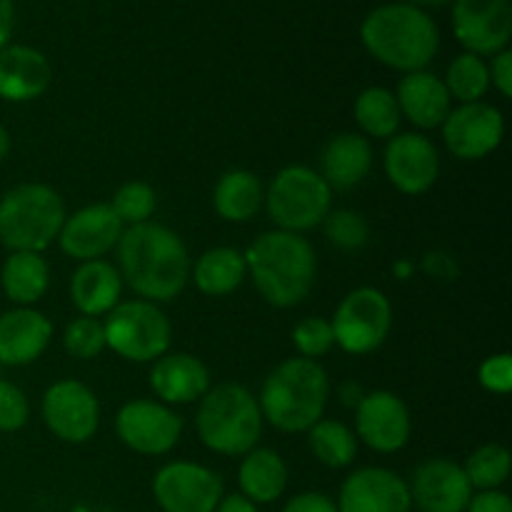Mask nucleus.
Wrapping results in <instances>:
<instances>
[{
    "label": "nucleus",
    "instance_id": "37",
    "mask_svg": "<svg viewBox=\"0 0 512 512\" xmlns=\"http://www.w3.org/2000/svg\"><path fill=\"white\" fill-rule=\"evenodd\" d=\"M325 223V235L333 245L343 250H358L368 243V223L363 215L353 213V210H335L328 213Z\"/></svg>",
    "mask_w": 512,
    "mask_h": 512
},
{
    "label": "nucleus",
    "instance_id": "43",
    "mask_svg": "<svg viewBox=\"0 0 512 512\" xmlns=\"http://www.w3.org/2000/svg\"><path fill=\"white\" fill-rule=\"evenodd\" d=\"M215 512H258V505L250 503L245 495H223Z\"/></svg>",
    "mask_w": 512,
    "mask_h": 512
},
{
    "label": "nucleus",
    "instance_id": "36",
    "mask_svg": "<svg viewBox=\"0 0 512 512\" xmlns=\"http://www.w3.org/2000/svg\"><path fill=\"white\" fill-rule=\"evenodd\" d=\"M293 343L295 348H298L300 358H323V355H328L335 345L333 325H330V320L320 318V315L300 320L293 328Z\"/></svg>",
    "mask_w": 512,
    "mask_h": 512
},
{
    "label": "nucleus",
    "instance_id": "39",
    "mask_svg": "<svg viewBox=\"0 0 512 512\" xmlns=\"http://www.w3.org/2000/svg\"><path fill=\"white\" fill-rule=\"evenodd\" d=\"M480 385L495 395H508L512 390V358L510 353H495L480 365Z\"/></svg>",
    "mask_w": 512,
    "mask_h": 512
},
{
    "label": "nucleus",
    "instance_id": "38",
    "mask_svg": "<svg viewBox=\"0 0 512 512\" xmlns=\"http://www.w3.org/2000/svg\"><path fill=\"white\" fill-rule=\"evenodd\" d=\"M30 418V405L18 385L0 378V433H15Z\"/></svg>",
    "mask_w": 512,
    "mask_h": 512
},
{
    "label": "nucleus",
    "instance_id": "27",
    "mask_svg": "<svg viewBox=\"0 0 512 512\" xmlns=\"http://www.w3.org/2000/svg\"><path fill=\"white\" fill-rule=\"evenodd\" d=\"M265 193L250 170H228L213 190V208L228 223H248L263 205Z\"/></svg>",
    "mask_w": 512,
    "mask_h": 512
},
{
    "label": "nucleus",
    "instance_id": "22",
    "mask_svg": "<svg viewBox=\"0 0 512 512\" xmlns=\"http://www.w3.org/2000/svg\"><path fill=\"white\" fill-rule=\"evenodd\" d=\"M53 80V68L40 50L28 45H5L0 50V98L28 103L40 98Z\"/></svg>",
    "mask_w": 512,
    "mask_h": 512
},
{
    "label": "nucleus",
    "instance_id": "25",
    "mask_svg": "<svg viewBox=\"0 0 512 512\" xmlns=\"http://www.w3.org/2000/svg\"><path fill=\"white\" fill-rule=\"evenodd\" d=\"M120 293H123V278L108 260L80 263L70 280V300L80 310V315H88V318L108 315L120 303Z\"/></svg>",
    "mask_w": 512,
    "mask_h": 512
},
{
    "label": "nucleus",
    "instance_id": "32",
    "mask_svg": "<svg viewBox=\"0 0 512 512\" xmlns=\"http://www.w3.org/2000/svg\"><path fill=\"white\" fill-rule=\"evenodd\" d=\"M445 88H448L450 98L463 103H478L485 98L490 88V73L488 63L480 55L463 53L448 65V75H445Z\"/></svg>",
    "mask_w": 512,
    "mask_h": 512
},
{
    "label": "nucleus",
    "instance_id": "2",
    "mask_svg": "<svg viewBox=\"0 0 512 512\" xmlns=\"http://www.w3.org/2000/svg\"><path fill=\"white\" fill-rule=\"evenodd\" d=\"M245 265L258 293L275 308H293L315 285V250L303 235L288 230L263 233L245 253Z\"/></svg>",
    "mask_w": 512,
    "mask_h": 512
},
{
    "label": "nucleus",
    "instance_id": "14",
    "mask_svg": "<svg viewBox=\"0 0 512 512\" xmlns=\"http://www.w3.org/2000/svg\"><path fill=\"white\" fill-rule=\"evenodd\" d=\"M453 30L465 53H500L512 38L510 0H455Z\"/></svg>",
    "mask_w": 512,
    "mask_h": 512
},
{
    "label": "nucleus",
    "instance_id": "12",
    "mask_svg": "<svg viewBox=\"0 0 512 512\" xmlns=\"http://www.w3.org/2000/svg\"><path fill=\"white\" fill-rule=\"evenodd\" d=\"M43 420L63 443H88L100 425V403L88 385L58 380L43 395Z\"/></svg>",
    "mask_w": 512,
    "mask_h": 512
},
{
    "label": "nucleus",
    "instance_id": "30",
    "mask_svg": "<svg viewBox=\"0 0 512 512\" xmlns=\"http://www.w3.org/2000/svg\"><path fill=\"white\" fill-rule=\"evenodd\" d=\"M353 113L360 130L370 138H393L400 128V120H403L395 93H390L388 88H378V85L365 88L355 98Z\"/></svg>",
    "mask_w": 512,
    "mask_h": 512
},
{
    "label": "nucleus",
    "instance_id": "6",
    "mask_svg": "<svg viewBox=\"0 0 512 512\" xmlns=\"http://www.w3.org/2000/svg\"><path fill=\"white\" fill-rule=\"evenodd\" d=\"M63 223L65 203L48 185H15L0 198V243L10 253H43Z\"/></svg>",
    "mask_w": 512,
    "mask_h": 512
},
{
    "label": "nucleus",
    "instance_id": "31",
    "mask_svg": "<svg viewBox=\"0 0 512 512\" xmlns=\"http://www.w3.org/2000/svg\"><path fill=\"white\" fill-rule=\"evenodd\" d=\"M308 443L315 458L328 468H348L358 455V438L348 425L338 420L320 418L313 428L308 430Z\"/></svg>",
    "mask_w": 512,
    "mask_h": 512
},
{
    "label": "nucleus",
    "instance_id": "3",
    "mask_svg": "<svg viewBox=\"0 0 512 512\" xmlns=\"http://www.w3.org/2000/svg\"><path fill=\"white\" fill-rule=\"evenodd\" d=\"M365 50L378 63L400 73H418L440 48L438 25L425 10L408 3L380 5L360 25Z\"/></svg>",
    "mask_w": 512,
    "mask_h": 512
},
{
    "label": "nucleus",
    "instance_id": "28",
    "mask_svg": "<svg viewBox=\"0 0 512 512\" xmlns=\"http://www.w3.org/2000/svg\"><path fill=\"white\" fill-rule=\"evenodd\" d=\"M193 280L200 293L210 298H223L238 290L248 275L245 255L235 248H213L195 260Z\"/></svg>",
    "mask_w": 512,
    "mask_h": 512
},
{
    "label": "nucleus",
    "instance_id": "11",
    "mask_svg": "<svg viewBox=\"0 0 512 512\" xmlns=\"http://www.w3.org/2000/svg\"><path fill=\"white\" fill-rule=\"evenodd\" d=\"M153 495L165 512H215L223 500V480L205 465L178 460L158 470Z\"/></svg>",
    "mask_w": 512,
    "mask_h": 512
},
{
    "label": "nucleus",
    "instance_id": "5",
    "mask_svg": "<svg viewBox=\"0 0 512 512\" xmlns=\"http://www.w3.org/2000/svg\"><path fill=\"white\" fill-rule=\"evenodd\" d=\"M198 438L208 450L228 458L248 455L263 435L258 398L238 383H220L200 398L195 415Z\"/></svg>",
    "mask_w": 512,
    "mask_h": 512
},
{
    "label": "nucleus",
    "instance_id": "24",
    "mask_svg": "<svg viewBox=\"0 0 512 512\" xmlns=\"http://www.w3.org/2000/svg\"><path fill=\"white\" fill-rule=\"evenodd\" d=\"M373 170V148L360 133H340L320 155V178L330 190H350Z\"/></svg>",
    "mask_w": 512,
    "mask_h": 512
},
{
    "label": "nucleus",
    "instance_id": "8",
    "mask_svg": "<svg viewBox=\"0 0 512 512\" xmlns=\"http://www.w3.org/2000/svg\"><path fill=\"white\" fill-rule=\"evenodd\" d=\"M105 348L133 363H155L170 350L173 328L163 310L148 300L118 303L103 320Z\"/></svg>",
    "mask_w": 512,
    "mask_h": 512
},
{
    "label": "nucleus",
    "instance_id": "17",
    "mask_svg": "<svg viewBox=\"0 0 512 512\" xmlns=\"http://www.w3.org/2000/svg\"><path fill=\"white\" fill-rule=\"evenodd\" d=\"M123 230L125 225L108 203H95L80 208L78 213L65 215L58 243L68 258L88 263V260H100L108 255L118 245Z\"/></svg>",
    "mask_w": 512,
    "mask_h": 512
},
{
    "label": "nucleus",
    "instance_id": "40",
    "mask_svg": "<svg viewBox=\"0 0 512 512\" xmlns=\"http://www.w3.org/2000/svg\"><path fill=\"white\" fill-rule=\"evenodd\" d=\"M488 73H490V83L498 88V93L503 95V98H510L512 95V53L508 48L493 55V65H488Z\"/></svg>",
    "mask_w": 512,
    "mask_h": 512
},
{
    "label": "nucleus",
    "instance_id": "19",
    "mask_svg": "<svg viewBox=\"0 0 512 512\" xmlns=\"http://www.w3.org/2000/svg\"><path fill=\"white\" fill-rule=\"evenodd\" d=\"M410 498L423 512H465L473 488L463 473V465L445 458L425 460L413 475Z\"/></svg>",
    "mask_w": 512,
    "mask_h": 512
},
{
    "label": "nucleus",
    "instance_id": "15",
    "mask_svg": "<svg viewBox=\"0 0 512 512\" xmlns=\"http://www.w3.org/2000/svg\"><path fill=\"white\" fill-rule=\"evenodd\" d=\"M413 433L410 410L390 390L365 393L355 415V438L363 440L375 453H398L408 445Z\"/></svg>",
    "mask_w": 512,
    "mask_h": 512
},
{
    "label": "nucleus",
    "instance_id": "13",
    "mask_svg": "<svg viewBox=\"0 0 512 512\" xmlns=\"http://www.w3.org/2000/svg\"><path fill=\"white\" fill-rule=\"evenodd\" d=\"M445 148L458 160H483L500 148L505 135V120L495 105L463 103L443 120Z\"/></svg>",
    "mask_w": 512,
    "mask_h": 512
},
{
    "label": "nucleus",
    "instance_id": "44",
    "mask_svg": "<svg viewBox=\"0 0 512 512\" xmlns=\"http://www.w3.org/2000/svg\"><path fill=\"white\" fill-rule=\"evenodd\" d=\"M13 35V0H0V50Z\"/></svg>",
    "mask_w": 512,
    "mask_h": 512
},
{
    "label": "nucleus",
    "instance_id": "20",
    "mask_svg": "<svg viewBox=\"0 0 512 512\" xmlns=\"http://www.w3.org/2000/svg\"><path fill=\"white\" fill-rule=\"evenodd\" d=\"M53 338V325L40 310L15 308L0 315V363L30 365L45 353Z\"/></svg>",
    "mask_w": 512,
    "mask_h": 512
},
{
    "label": "nucleus",
    "instance_id": "41",
    "mask_svg": "<svg viewBox=\"0 0 512 512\" xmlns=\"http://www.w3.org/2000/svg\"><path fill=\"white\" fill-rule=\"evenodd\" d=\"M465 512H512V500L503 490H480L470 498Z\"/></svg>",
    "mask_w": 512,
    "mask_h": 512
},
{
    "label": "nucleus",
    "instance_id": "42",
    "mask_svg": "<svg viewBox=\"0 0 512 512\" xmlns=\"http://www.w3.org/2000/svg\"><path fill=\"white\" fill-rule=\"evenodd\" d=\"M283 512H338V505L323 493H300L285 505Z\"/></svg>",
    "mask_w": 512,
    "mask_h": 512
},
{
    "label": "nucleus",
    "instance_id": "35",
    "mask_svg": "<svg viewBox=\"0 0 512 512\" xmlns=\"http://www.w3.org/2000/svg\"><path fill=\"white\" fill-rule=\"evenodd\" d=\"M65 353L75 360H93L105 350V330L98 318L80 315L68 323L63 335Z\"/></svg>",
    "mask_w": 512,
    "mask_h": 512
},
{
    "label": "nucleus",
    "instance_id": "9",
    "mask_svg": "<svg viewBox=\"0 0 512 512\" xmlns=\"http://www.w3.org/2000/svg\"><path fill=\"white\" fill-rule=\"evenodd\" d=\"M335 345L350 355L378 350L393 328V305L378 288H358L343 298L330 320Z\"/></svg>",
    "mask_w": 512,
    "mask_h": 512
},
{
    "label": "nucleus",
    "instance_id": "18",
    "mask_svg": "<svg viewBox=\"0 0 512 512\" xmlns=\"http://www.w3.org/2000/svg\"><path fill=\"white\" fill-rule=\"evenodd\" d=\"M410 508L408 483L393 470H355L340 488L338 512H410Z\"/></svg>",
    "mask_w": 512,
    "mask_h": 512
},
{
    "label": "nucleus",
    "instance_id": "23",
    "mask_svg": "<svg viewBox=\"0 0 512 512\" xmlns=\"http://www.w3.org/2000/svg\"><path fill=\"white\" fill-rule=\"evenodd\" d=\"M395 100H398L400 115L423 130L440 128L450 110H453L450 108L453 98H450L445 83L435 73H428V70L405 75L398 83Z\"/></svg>",
    "mask_w": 512,
    "mask_h": 512
},
{
    "label": "nucleus",
    "instance_id": "29",
    "mask_svg": "<svg viewBox=\"0 0 512 512\" xmlns=\"http://www.w3.org/2000/svg\"><path fill=\"white\" fill-rule=\"evenodd\" d=\"M50 283L48 263L40 253H10L0 270V285H3L8 300L18 303L20 308H30L45 295Z\"/></svg>",
    "mask_w": 512,
    "mask_h": 512
},
{
    "label": "nucleus",
    "instance_id": "26",
    "mask_svg": "<svg viewBox=\"0 0 512 512\" xmlns=\"http://www.w3.org/2000/svg\"><path fill=\"white\" fill-rule=\"evenodd\" d=\"M238 483L243 490L240 495H245L250 503H273L288 488V468L275 450L253 448L248 455H243Z\"/></svg>",
    "mask_w": 512,
    "mask_h": 512
},
{
    "label": "nucleus",
    "instance_id": "16",
    "mask_svg": "<svg viewBox=\"0 0 512 512\" xmlns=\"http://www.w3.org/2000/svg\"><path fill=\"white\" fill-rule=\"evenodd\" d=\"M383 163L390 185L405 195L428 193L440 175L438 148L423 133L393 135Z\"/></svg>",
    "mask_w": 512,
    "mask_h": 512
},
{
    "label": "nucleus",
    "instance_id": "34",
    "mask_svg": "<svg viewBox=\"0 0 512 512\" xmlns=\"http://www.w3.org/2000/svg\"><path fill=\"white\" fill-rule=\"evenodd\" d=\"M110 208L118 215L120 223L133 228V225L150 223V215L158 208V198H155V190L148 183H140V180H130V183L120 185L115 190L113 200H110Z\"/></svg>",
    "mask_w": 512,
    "mask_h": 512
},
{
    "label": "nucleus",
    "instance_id": "45",
    "mask_svg": "<svg viewBox=\"0 0 512 512\" xmlns=\"http://www.w3.org/2000/svg\"><path fill=\"white\" fill-rule=\"evenodd\" d=\"M403 3L408 5H415V8H438V5H445V3H453V0H403Z\"/></svg>",
    "mask_w": 512,
    "mask_h": 512
},
{
    "label": "nucleus",
    "instance_id": "10",
    "mask_svg": "<svg viewBox=\"0 0 512 512\" xmlns=\"http://www.w3.org/2000/svg\"><path fill=\"white\" fill-rule=\"evenodd\" d=\"M120 443L140 455H165L178 445L183 420L168 405L155 400H130L115 415Z\"/></svg>",
    "mask_w": 512,
    "mask_h": 512
},
{
    "label": "nucleus",
    "instance_id": "33",
    "mask_svg": "<svg viewBox=\"0 0 512 512\" xmlns=\"http://www.w3.org/2000/svg\"><path fill=\"white\" fill-rule=\"evenodd\" d=\"M510 450L505 445L488 443L480 445L475 453L468 455L463 465V473L468 478L470 488L475 490H498L510 478Z\"/></svg>",
    "mask_w": 512,
    "mask_h": 512
},
{
    "label": "nucleus",
    "instance_id": "1",
    "mask_svg": "<svg viewBox=\"0 0 512 512\" xmlns=\"http://www.w3.org/2000/svg\"><path fill=\"white\" fill-rule=\"evenodd\" d=\"M120 278L140 300L170 303L190 280L188 248L175 230L160 223L125 228L118 240Z\"/></svg>",
    "mask_w": 512,
    "mask_h": 512
},
{
    "label": "nucleus",
    "instance_id": "21",
    "mask_svg": "<svg viewBox=\"0 0 512 512\" xmlns=\"http://www.w3.org/2000/svg\"><path fill=\"white\" fill-rule=\"evenodd\" d=\"M150 388L163 403L188 405L208 393L210 373L195 355L165 353L150 368Z\"/></svg>",
    "mask_w": 512,
    "mask_h": 512
},
{
    "label": "nucleus",
    "instance_id": "7",
    "mask_svg": "<svg viewBox=\"0 0 512 512\" xmlns=\"http://www.w3.org/2000/svg\"><path fill=\"white\" fill-rule=\"evenodd\" d=\"M263 203L278 230L300 235L328 218L333 190L313 168L288 165L273 178Z\"/></svg>",
    "mask_w": 512,
    "mask_h": 512
},
{
    "label": "nucleus",
    "instance_id": "4",
    "mask_svg": "<svg viewBox=\"0 0 512 512\" xmlns=\"http://www.w3.org/2000/svg\"><path fill=\"white\" fill-rule=\"evenodd\" d=\"M330 398L328 373L318 360L290 358L265 378L260 413L283 433H308L325 413Z\"/></svg>",
    "mask_w": 512,
    "mask_h": 512
},
{
    "label": "nucleus",
    "instance_id": "46",
    "mask_svg": "<svg viewBox=\"0 0 512 512\" xmlns=\"http://www.w3.org/2000/svg\"><path fill=\"white\" fill-rule=\"evenodd\" d=\"M8 153H10V135H8V130L0 125V163L8 158Z\"/></svg>",
    "mask_w": 512,
    "mask_h": 512
}]
</instances>
